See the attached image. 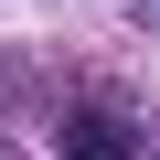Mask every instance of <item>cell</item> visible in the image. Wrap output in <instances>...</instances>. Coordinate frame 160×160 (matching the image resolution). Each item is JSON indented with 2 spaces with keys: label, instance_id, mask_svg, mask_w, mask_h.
Segmentation results:
<instances>
[{
  "label": "cell",
  "instance_id": "7a4b0ae2",
  "mask_svg": "<svg viewBox=\"0 0 160 160\" xmlns=\"http://www.w3.org/2000/svg\"><path fill=\"white\" fill-rule=\"evenodd\" d=\"M128 11H139V22H160V0H128Z\"/></svg>",
  "mask_w": 160,
  "mask_h": 160
},
{
  "label": "cell",
  "instance_id": "6da1fadb",
  "mask_svg": "<svg viewBox=\"0 0 160 160\" xmlns=\"http://www.w3.org/2000/svg\"><path fill=\"white\" fill-rule=\"evenodd\" d=\"M53 149H64V160H139V139H128V118H118V107H96V96L53 118Z\"/></svg>",
  "mask_w": 160,
  "mask_h": 160
}]
</instances>
